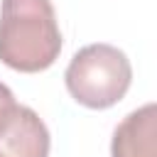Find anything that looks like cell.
<instances>
[{"instance_id": "obj_1", "label": "cell", "mask_w": 157, "mask_h": 157, "mask_svg": "<svg viewBox=\"0 0 157 157\" xmlns=\"http://www.w3.org/2000/svg\"><path fill=\"white\" fill-rule=\"evenodd\" d=\"M61 52V32L49 0H2L0 61L22 74L49 69Z\"/></svg>"}, {"instance_id": "obj_2", "label": "cell", "mask_w": 157, "mask_h": 157, "mask_svg": "<svg viewBox=\"0 0 157 157\" xmlns=\"http://www.w3.org/2000/svg\"><path fill=\"white\" fill-rule=\"evenodd\" d=\"M64 81L76 103L103 110L115 105L128 93L132 81V66L123 49L98 42L74 54L66 66Z\"/></svg>"}, {"instance_id": "obj_3", "label": "cell", "mask_w": 157, "mask_h": 157, "mask_svg": "<svg viewBox=\"0 0 157 157\" xmlns=\"http://www.w3.org/2000/svg\"><path fill=\"white\" fill-rule=\"evenodd\" d=\"M49 130L27 105H17L0 130V157H49Z\"/></svg>"}, {"instance_id": "obj_4", "label": "cell", "mask_w": 157, "mask_h": 157, "mask_svg": "<svg viewBox=\"0 0 157 157\" xmlns=\"http://www.w3.org/2000/svg\"><path fill=\"white\" fill-rule=\"evenodd\" d=\"M113 157H157V105L145 103L142 108L128 113L110 142Z\"/></svg>"}, {"instance_id": "obj_5", "label": "cell", "mask_w": 157, "mask_h": 157, "mask_svg": "<svg viewBox=\"0 0 157 157\" xmlns=\"http://www.w3.org/2000/svg\"><path fill=\"white\" fill-rule=\"evenodd\" d=\"M15 108H17V101H15V96H12V91L0 81V130L7 125V120H10V115L15 113Z\"/></svg>"}]
</instances>
